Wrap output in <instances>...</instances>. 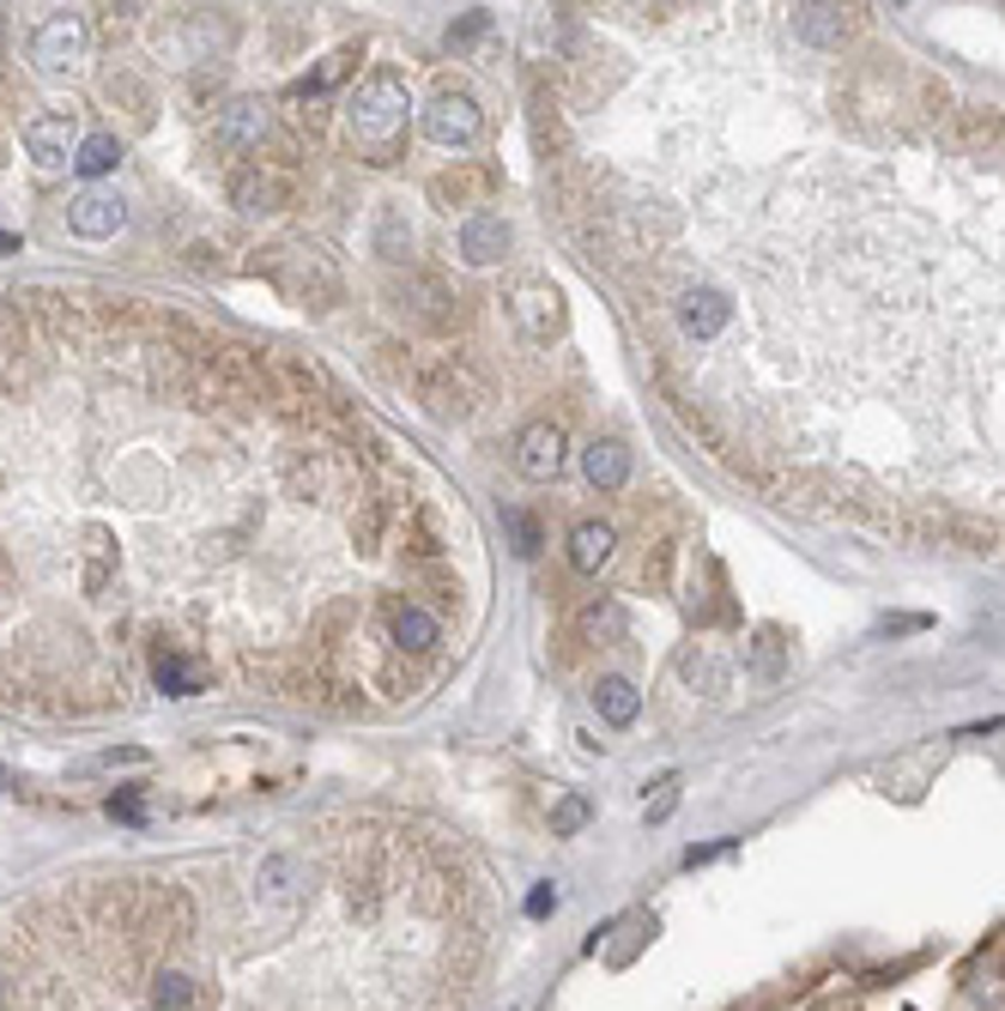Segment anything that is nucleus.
<instances>
[{
    "label": "nucleus",
    "mask_w": 1005,
    "mask_h": 1011,
    "mask_svg": "<svg viewBox=\"0 0 1005 1011\" xmlns=\"http://www.w3.org/2000/svg\"><path fill=\"white\" fill-rule=\"evenodd\" d=\"M406 110H412V97H406V80H401L394 68H376L370 80H358L352 103H345V115H352V134L364 140V146H376V152L406 127Z\"/></svg>",
    "instance_id": "f257e3e1"
},
{
    "label": "nucleus",
    "mask_w": 1005,
    "mask_h": 1011,
    "mask_svg": "<svg viewBox=\"0 0 1005 1011\" xmlns=\"http://www.w3.org/2000/svg\"><path fill=\"white\" fill-rule=\"evenodd\" d=\"M418 122H424V140H431V146H448V152L473 146V140L485 134V115L467 92H436L431 103H424Z\"/></svg>",
    "instance_id": "f03ea898"
},
{
    "label": "nucleus",
    "mask_w": 1005,
    "mask_h": 1011,
    "mask_svg": "<svg viewBox=\"0 0 1005 1011\" xmlns=\"http://www.w3.org/2000/svg\"><path fill=\"white\" fill-rule=\"evenodd\" d=\"M85 61V24L73 19V12H55V19L37 24L31 37V68L43 73V80H61V73H73Z\"/></svg>",
    "instance_id": "7ed1b4c3"
},
{
    "label": "nucleus",
    "mask_w": 1005,
    "mask_h": 1011,
    "mask_svg": "<svg viewBox=\"0 0 1005 1011\" xmlns=\"http://www.w3.org/2000/svg\"><path fill=\"white\" fill-rule=\"evenodd\" d=\"M24 152H31V164L43 176L68 171V164L80 158V122H73V115H37V122L24 127Z\"/></svg>",
    "instance_id": "20e7f679"
},
{
    "label": "nucleus",
    "mask_w": 1005,
    "mask_h": 1011,
    "mask_svg": "<svg viewBox=\"0 0 1005 1011\" xmlns=\"http://www.w3.org/2000/svg\"><path fill=\"white\" fill-rule=\"evenodd\" d=\"M503 255H509V225H503V213L460 218V261L467 267H497Z\"/></svg>",
    "instance_id": "39448f33"
},
{
    "label": "nucleus",
    "mask_w": 1005,
    "mask_h": 1011,
    "mask_svg": "<svg viewBox=\"0 0 1005 1011\" xmlns=\"http://www.w3.org/2000/svg\"><path fill=\"white\" fill-rule=\"evenodd\" d=\"M261 134H267V110H261V103H249V97H237V103L218 110L213 146L218 152H255V146H261Z\"/></svg>",
    "instance_id": "423d86ee"
},
{
    "label": "nucleus",
    "mask_w": 1005,
    "mask_h": 1011,
    "mask_svg": "<svg viewBox=\"0 0 1005 1011\" xmlns=\"http://www.w3.org/2000/svg\"><path fill=\"white\" fill-rule=\"evenodd\" d=\"M515 466H521L527 478H558V466H563V431L558 424H527V431L515 436Z\"/></svg>",
    "instance_id": "0eeeda50"
},
{
    "label": "nucleus",
    "mask_w": 1005,
    "mask_h": 1011,
    "mask_svg": "<svg viewBox=\"0 0 1005 1011\" xmlns=\"http://www.w3.org/2000/svg\"><path fill=\"white\" fill-rule=\"evenodd\" d=\"M122 218H127V206L115 200V194H80V200L68 206V225H73V237H85V243H103V237H115L122 230Z\"/></svg>",
    "instance_id": "6e6552de"
},
{
    "label": "nucleus",
    "mask_w": 1005,
    "mask_h": 1011,
    "mask_svg": "<svg viewBox=\"0 0 1005 1011\" xmlns=\"http://www.w3.org/2000/svg\"><path fill=\"white\" fill-rule=\"evenodd\" d=\"M303 860L298 854H267L261 873H255V890H261V902H273V909H291V902L303 897Z\"/></svg>",
    "instance_id": "1a4fd4ad"
},
{
    "label": "nucleus",
    "mask_w": 1005,
    "mask_h": 1011,
    "mask_svg": "<svg viewBox=\"0 0 1005 1011\" xmlns=\"http://www.w3.org/2000/svg\"><path fill=\"white\" fill-rule=\"evenodd\" d=\"M509 309H515V321L527 328V340H551V328H558V291L551 285H515L509 291Z\"/></svg>",
    "instance_id": "9d476101"
},
{
    "label": "nucleus",
    "mask_w": 1005,
    "mask_h": 1011,
    "mask_svg": "<svg viewBox=\"0 0 1005 1011\" xmlns=\"http://www.w3.org/2000/svg\"><path fill=\"white\" fill-rule=\"evenodd\" d=\"M388 630H394V648H406V654H431V648L443 642V625H436V618L424 612V606H412V600L394 606Z\"/></svg>",
    "instance_id": "9b49d317"
},
{
    "label": "nucleus",
    "mask_w": 1005,
    "mask_h": 1011,
    "mask_svg": "<svg viewBox=\"0 0 1005 1011\" xmlns=\"http://www.w3.org/2000/svg\"><path fill=\"white\" fill-rule=\"evenodd\" d=\"M582 473H588V485L618 491L630 478V448L624 443H588L582 448Z\"/></svg>",
    "instance_id": "f8f14e48"
},
{
    "label": "nucleus",
    "mask_w": 1005,
    "mask_h": 1011,
    "mask_svg": "<svg viewBox=\"0 0 1005 1011\" xmlns=\"http://www.w3.org/2000/svg\"><path fill=\"white\" fill-rule=\"evenodd\" d=\"M152 679H158L164 697H195L206 684V667H200V660H183L176 648H164V654L152 660Z\"/></svg>",
    "instance_id": "ddd939ff"
},
{
    "label": "nucleus",
    "mask_w": 1005,
    "mask_h": 1011,
    "mask_svg": "<svg viewBox=\"0 0 1005 1011\" xmlns=\"http://www.w3.org/2000/svg\"><path fill=\"white\" fill-rule=\"evenodd\" d=\"M594 709H600L605 728H630V721L642 715V697H636V684H630V679H600L594 684Z\"/></svg>",
    "instance_id": "4468645a"
},
{
    "label": "nucleus",
    "mask_w": 1005,
    "mask_h": 1011,
    "mask_svg": "<svg viewBox=\"0 0 1005 1011\" xmlns=\"http://www.w3.org/2000/svg\"><path fill=\"white\" fill-rule=\"evenodd\" d=\"M612 546H618V534H612L605 522H582V527L570 534V564L582 569V576H594L605 557H612Z\"/></svg>",
    "instance_id": "2eb2a0df"
},
{
    "label": "nucleus",
    "mask_w": 1005,
    "mask_h": 1011,
    "mask_svg": "<svg viewBox=\"0 0 1005 1011\" xmlns=\"http://www.w3.org/2000/svg\"><path fill=\"white\" fill-rule=\"evenodd\" d=\"M781 667H788V648H781V637L776 630H757L752 642H745V672H752V679H781Z\"/></svg>",
    "instance_id": "dca6fc26"
},
{
    "label": "nucleus",
    "mask_w": 1005,
    "mask_h": 1011,
    "mask_svg": "<svg viewBox=\"0 0 1005 1011\" xmlns=\"http://www.w3.org/2000/svg\"><path fill=\"white\" fill-rule=\"evenodd\" d=\"M115 164H122V146H115V134H85V140H80V158H73V171H80V176H110Z\"/></svg>",
    "instance_id": "f3484780"
},
{
    "label": "nucleus",
    "mask_w": 1005,
    "mask_h": 1011,
    "mask_svg": "<svg viewBox=\"0 0 1005 1011\" xmlns=\"http://www.w3.org/2000/svg\"><path fill=\"white\" fill-rule=\"evenodd\" d=\"M230 194H237V206H242V213H267V206H273V194H279V188L267 183L261 171H242L237 183H230Z\"/></svg>",
    "instance_id": "a211bd4d"
},
{
    "label": "nucleus",
    "mask_w": 1005,
    "mask_h": 1011,
    "mask_svg": "<svg viewBox=\"0 0 1005 1011\" xmlns=\"http://www.w3.org/2000/svg\"><path fill=\"white\" fill-rule=\"evenodd\" d=\"M582 630H588V637H624V612H618L612 600H594L582 612Z\"/></svg>",
    "instance_id": "6ab92c4d"
},
{
    "label": "nucleus",
    "mask_w": 1005,
    "mask_h": 1011,
    "mask_svg": "<svg viewBox=\"0 0 1005 1011\" xmlns=\"http://www.w3.org/2000/svg\"><path fill=\"white\" fill-rule=\"evenodd\" d=\"M582 824H588V799L582 794H563L558 806H551V836H576Z\"/></svg>",
    "instance_id": "aec40b11"
},
{
    "label": "nucleus",
    "mask_w": 1005,
    "mask_h": 1011,
    "mask_svg": "<svg viewBox=\"0 0 1005 1011\" xmlns=\"http://www.w3.org/2000/svg\"><path fill=\"white\" fill-rule=\"evenodd\" d=\"M503 527L515 534V551H521V557L539 551V522H533L527 509H503Z\"/></svg>",
    "instance_id": "412c9836"
},
{
    "label": "nucleus",
    "mask_w": 1005,
    "mask_h": 1011,
    "mask_svg": "<svg viewBox=\"0 0 1005 1011\" xmlns=\"http://www.w3.org/2000/svg\"><path fill=\"white\" fill-rule=\"evenodd\" d=\"M152 1000H158L164 1011H183L188 1000H195V988H188V976H176V969H164L158 988H152Z\"/></svg>",
    "instance_id": "4be33fe9"
},
{
    "label": "nucleus",
    "mask_w": 1005,
    "mask_h": 1011,
    "mask_svg": "<svg viewBox=\"0 0 1005 1011\" xmlns=\"http://www.w3.org/2000/svg\"><path fill=\"white\" fill-rule=\"evenodd\" d=\"M685 679H691V684H703V691L715 697L721 684H727V672H721V660H708V654L697 660V654H691V660H685Z\"/></svg>",
    "instance_id": "5701e85b"
},
{
    "label": "nucleus",
    "mask_w": 1005,
    "mask_h": 1011,
    "mask_svg": "<svg viewBox=\"0 0 1005 1011\" xmlns=\"http://www.w3.org/2000/svg\"><path fill=\"white\" fill-rule=\"evenodd\" d=\"M673 806H678V775H666L661 794H654V806H649V824H666V818H673Z\"/></svg>",
    "instance_id": "b1692460"
},
{
    "label": "nucleus",
    "mask_w": 1005,
    "mask_h": 1011,
    "mask_svg": "<svg viewBox=\"0 0 1005 1011\" xmlns=\"http://www.w3.org/2000/svg\"><path fill=\"white\" fill-rule=\"evenodd\" d=\"M479 31H485V12H467V19H460L455 31H448V49H467Z\"/></svg>",
    "instance_id": "393cba45"
},
{
    "label": "nucleus",
    "mask_w": 1005,
    "mask_h": 1011,
    "mask_svg": "<svg viewBox=\"0 0 1005 1011\" xmlns=\"http://www.w3.org/2000/svg\"><path fill=\"white\" fill-rule=\"evenodd\" d=\"M551 909H558V885H533V890H527V915H533V920L551 915Z\"/></svg>",
    "instance_id": "a878e982"
},
{
    "label": "nucleus",
    "mask_w": 1005,
    "mask_h": 1011,
    "mask_svg": "<svg viewBox=\"0 0 1005 1011\" xmlns=\"http://www.w3.org/2000/svg\"><path fill=\"white\" fill-rule=\"evenodd\" d=\"M110 818H122V824H139V794H122V799H110Z\"/></svg>",
    "instance_id": "bb28decb"
},
{
    "label": "nucleus",
    "mask_w": 1005,
    "mask_h": 1011,
    "mask_svg": "<svg viewBox=\"0 0 1005 1011\" xmlns=\"http://www.w3.org/2000/svg\"><path fill=\"white\" fill-rule=\"evenodd\" d=\"M727 848H733V842H708V848H691V854H685V866H708V860H721Z\"/></svg>",
    "instance_id": "cd10ccee"
},
{
    "label": "nucleus",
    "mask_w": 1005,
    "mask_h": 1011,
    "mask_svg": "<svg viewBox=\"0 0 1005 1011\" xmlns=\"http://www.w3.org/2000/svg\"><path fill=\"white\" fill-rule=\"evenodd\" d=\"M12 249H19V237H7V230H0V255H12Z\"/></svg>",
    "instance_id": "c85d7f7f"
}]
</instances>
